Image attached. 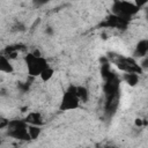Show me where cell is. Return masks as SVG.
Masks as SVG:
<instances>
[{
  "label": "cell",
  "instance_id": "1",
  "mask_svg": "<svg viewBox=\"0 0 148 148\" xmlns=\"http://www.w3.org/2000/svg\"><path fill=\"white\" fill-rule=\"evenodd\" d=\"M24 64L27 66L28 74L32 77L39 76L40 73L50 66L47 60L43 56H35L32 52H28L24 56Z\"/></svg>",
  "mask_w": 148,
  "mask_h": 148
},
{
  "label": "cell",
  "instance_id": "2",
  "mask_svg": "<svg viewBox=\"0 0 148 148\" xmlns=\"http://www.w3.org/2000/svg\"><path fill=\"white\" fill-rule=\"evenodd\" d=\"M80 99L76 95L75 91V86H69L62 94L60 102H59V111L66 112V111H72L76 110L80 108Z\"/></svg>",
  "mask_w": 148,
  "mask_h": 148
},
{
  "label": "cell",
  "instance_id": "3",
  "mask_svg": "<svg viewBox=\"0 0 148 148\" xmlns=\"http://www.w3.org/2000/svg\"><path fill=\"white\" fill-rule=\"evenodd\" d=\"M6 134L9 138L20 141L30 140L28 134V124L23 120H9V124L6 128Z\"/></svg>",
  "mask_w": 148,
  "mask_h": 148
},
{
  "label": "cell",
  "instance_id": "4",
  "mask_svg": "<svg viewBox=\"0 0 148 148\" xmlns=\"http://www.w3.org/2000/svg\"><path fill=\"white\" fill-rule=\"evenodd\" d=\"M112 10L114 16L125 20L134 15L139 10V6L134 2H128V1H114L112 3Z\"/></svg>",
  "mask_w": 148,
  "mask_h": 148
},
{
  "label": "cell",
  "instance_id": "5",
  "mask_svg": "<svg viewBox=\"0 0 148 148\" xmlns=\"http://www.w3.org/2000/svg\"><path fill=\"white\" fill-rule=\"evenodd\" d=\"M14 72V66L8 57L5 54L0 56V74H12Z\"/></svg>",
  "mask_w": 148,
  "mask_h": 148
},
{
  "label": "cell",
  "instance_id": "6",
  "mask_svg": "<svg viewBox=\"0 0 148 148\" xmlns=\"http://www.w3.org/2000/svg\"><path fill=\"white\" fill-rule=\"evenodd\" d=\"M24 121L28 125H35V126H40L43 124V118L40 116V113H38L37 111L34 112H29L28 116L24 118Z\"/></svg>",
  "mask_w": 148,
  "mask_h": 148
},
{
  "label": "cell",
  "instance_id": "7",
  "mask_svg": "<svg viewBox=\"0 0 148 148\" xmlns=\"http://www.w3.org/2000/svg\"><path fill=\"white\" fill-rule=\"evenodd\" d=\"M147 52H148V42L147 39H142L138 43V45L135 46V57H139V58H143L147 56Z\"/></svg>",
  "mask_w": 148,
  "mask_h": 148
},
{
  "label": "cell",
  "instance_id": "8",
  "mask_svg": "<svg viewBox=\"0 0 148 148\" xmlns=\"http://www.w3.org/2000/svg\"><path fill=\"white\" fill-rule=\"evenodd\" d=\"M76 95L81 103H87L89 99V90L83 86H75Z\"/></svg>",
  "mask_w": 148,
  "mask_h": 148
},
{
  "label": "cell",
  "instance_id": "9",
  "mask_svg": "<svg viewBox=\"0 0 148 148\" xmlns=\"http://www.w3.org/2000/svg\"><path fill=\"white\" fill-rule=\"evenodd\" d=\"M124 80L127 84L130 86H136L139 83V74L138 73H134V72H127L125 73L124 75Z\"/></svg>",
  "mask_w": 148,
  "mask_h": 148
},
{
  "label": "cell",
  "instance_id": "10",
  "mask_svg": "<svg viewBox=\"0 0 148 148\" xmlns=\"http://www.w3.org/2000/svg\"><path fill=\"white\" fill-rule=\"evenodd\" d=\"M53 75H54V69H53V67H51V66H49V67H46L42 73H40V75L38 76L43 82H49L52 77H53Z\"/></svg>",
  "mask_w": 148,
  "mask_h": 148
},
{
  "label": "cell",
  "instance_id": "11",
  "mask_svg": "<svg viewBox=\"0 0 148 148\" xmlns=\"http://www.w3.org/2000/svg\"><path fill=\"white\" fill-rule=\"evenodd\" d=\"M42 133L40 126H35V125H28V134L30 140H35L37 139Z\"/></svg>",
  "mask_w": 148,
  "mask_h": 148
},
{
  "label": "cell",
  "instance_id": "12",
  "mask_svg": "<svg viewBox=\"0 0 148 148\" xmlns=\"http://www.w3.org/2000/svg\"><path fill=\"white\" fill-rule=\"evenodd\" d=\"M27 30V27H25V24L23 23V22H21V21H16L13 25H12V28H10V31L12 32H24Z\"/></svg>",
  "mask_w": 148,
  "mask_h": 148
},
{
  "label": "cell",
  "instance_id": "13",
  "mask_svg": "<svg viewBox=\"0 0 148 148\" xmlns=\"http://www.w3.org/2000/svg\"><path fill=\"white\" fill-rule=\"evenodd\" d=\"M8 124H9V119L0 116V131L1 130H6L7 126H8Z\"/></svg>",
  "mask_w": 148,
  "mask_h": 148
},
{
  "label": "cell",
  "instance_id": "14",
  "mask_svg": "<svg viewBox=\"0 0 148 148\" xmlns=\"http://www.w3.org/2000/svg\"><path fill=\"white\" fill-rule=\"evenodd\" d=\"M8 95H9V92H8L7 89H5V88H1L0 89V96L1 97H7Z\"/></svg>",
  "mask_w": 148,
  "mask_h": 148
},
{
  "label": "cell",
  "instance_id": "15",
  "mask_svg": "<svg viewBox=\"0 0 148 148\" xmlns=\"http://www.w3.org/2000/svg\"><path fill=\"white\" fill-rule=\"evenodd\" d=\"M52 32H53L52 27H47V28L45 29V34H47V35H52Z\"/></svg>",
  "mask_w": 148,
  "mask_h": 148
},
{
  "label": "cell",
  "instance_id": "16",
  "mask_svg": "<svg viewBox=\"0 0 148 148\" xmlns=\"http://www.w3.org/2000/svg\"><path fill=\"white\" fill-rule=\"evenodd\" d=\"M135 125H136V126H142V119H141V118L135 119Z\"/></svg>",
  "mask_w": 148,
  "mask_h": 148
},
{
  "label": "cell",
  "instance_id": "17",
  "mask_svg": "<svg viewBox=\"0 0 148 148\" xmlns=\"http://www.w3.org/2000/svg\"><path fill=\"white\" fill-rule=\"evenodd\" d=\"M1 143H2V139H1V136H0V146H1Z\"/></svg>",
  "mask_w": 148,
  "mask_h": 148
},
{
  "label": "cell",
  "instance_id": "18",
  "mask_svg": "<svg viewBox=\"0 0 148 148\" xmlns=\"http://www.w3.org/2000/svg\"><path fill=\"white\" fill-rule=\"evenodd\" d=\"M2 80V74H0V81Z\"/></svg>",
  "mask_w": 148,
  "mask_h": 148
},
{
  "label": "cell",
  "instance_id": "19",
  "mask_svg": "<svg viewBox=\"0 0 148 148\" xmlns=\"http://www.w3.org/2000/svg\"><path fill=\"white\" fill-rule=\"evenodd\" d=\"M105 148H112V147H105Z\"/></svg>",
  "mask_w": 148,
  "mask_h": 148
}]
</instances>
